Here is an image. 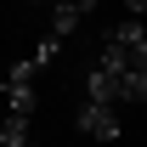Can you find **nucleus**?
<instances>
[{"label": "nucleus", "instance_id": "nucleus-1", "mask_svg": "<svg viewBox=\"0 0 147 147\" xmlns=\"http://www.w3.org/2000/svg\"><path fill=\"white\" fill-rule=\"evenodd\" d=\"M96 68H108L113 79H119V74H147V28H142V17H125L108 40H102Z\"/></svg>", "mask_w": 147, "mask_h": 147}, {"label": "nucleus", "instance_id": "nucleus-10", "mask_svg": "<svg viewBox=\"0 0 147 147\" xmlns=\"http://www.w3.org/2000/svg\"><path fill=\"white\" fill-rule=\"evenodd\" d=\"M28 147H34V142H28Z\"/></svg>", "mask_w": 147, "mask_h": 147}, {"label": "nucleus", "instance_id": "nucleus-2", "mask_svg": "<svg viewBox=\"0 0 147 147\" xmlns=\"http://www.w3.org/2000/svg\"><path fill=\"white\" fill-rule=\"evenodd\" d=\"M79 130H85L91 142H119L125 119H119V108H108V102H85V108H79Z\"/></svg>", "mask_w": 147, "mask_h": 147}, {"label": "nucleus", "instance_id": "nucleus-7", "mask_svg": "<svg viewBox=\"0 0 147 147\" xmlns=\"http://www.w3.org/2000/svg\"><path fill=\"white\" fill-rule=\"evenodd\" d=\"M57 51H62V40H51V34H45L34 51H28V62H34V68H51V62H57Z\"/></svg>", "mask_w": 147, "mask_h": 147}, {"label": "nucleus", "instance_id": "nucleus-5", "mask_svg": "<svg viewBox=\"0 0 147 147\" xmlns=\"http://www.w3.org/2000/svg\"><path fill=\"white\" fill-rule=\"evenodd\" d=\"M85 102H108V108H119V79H113L108 68H91V74H85Z\"/></svg>", "mask_w": 147, "mask_h": 147}, {"label": "nucleus", "instance_id": "nucleus-3", "mask_svg": "<svg viewBox=\"0 0 147 147\" xmlns=\"http://www.w3.org/2000/svg\"><path fill=\"white\" fill-rule=\"evenodd\" d=\"M0 96H6V113L11 119H34V79L0 74Z\"/></svg>", "mask_w": 147, "mask_h": 147}, {"label": "nucleus", "instance_id": "nucleus-4", "mask_svg": "<svg viewBox=\"0 0 147 147\" xmlns=\"http://www.w3.org/2000/svg\"><path fill=\"white\" fill-rule=\"evenodd\" d=\"M91 11H96V0H62V6H57V17H51V40H68Z\"/></svg>", "mask_w": 147, "mask_h": 147}, {"label": "nucleus", "instance_id": "nucleus-6", "mask_svg": "<svg viewBox=\"0 0 147 147\" xmlns=\"http://www.w3.org/2000/svg\"><path fill=\"white\" fill-rule=\"evenodd\" d=\"M0 147H28V119H6L0 125Z\"/></svg>", "mask_w": 147, "mask_h": 147}, {"label": "nucleus", "instance_id": "nucleus-8", "mask_svg": "<svg viewBox=\"0 0 147 147\" xmlns=\"http://www.w3.org/2000/svg\"><path fill=\"white\" fill-rule=\"evenodd\" d=\"M125 11H130V17H142V11H147V0H125Z\"/></svg>", "mask_w": 147, "mask_h": 147}, {"label": "nucleus", "instance_id": "nucleus-9", "mask_svg": "<svg viewBox=\"0 0 147 147\" xmlns=\"http://www.w3.org/2000/svg\"><path fill=\"white\" fill-rule=\"evenodd\" d=\"M28 6H40V0H28Z\"/></svg>", "mask_w": 147, "mask_h": 147}]
</instances>
